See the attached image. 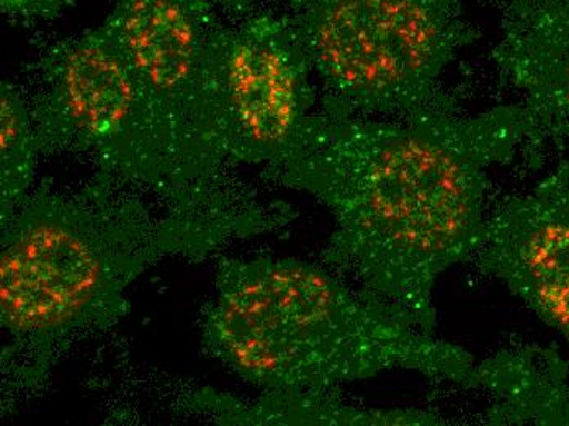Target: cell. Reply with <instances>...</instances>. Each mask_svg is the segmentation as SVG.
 Here are the masks:
<instances>
[{
  "label": "cell",
  "mask_w": 569,
  "mask_h": 426,
  "mask_svg": "<svg viewBox=\"0 0 569 426\" xmlns=\"http://www.w3.org/2000/svg\"><path fill=\"white\" fill-rule=\"evenodd\" d=\"M530 138L522 106L473 117L432 106L393 120L321 112L267 171L332 215L329 269L436 334L437 283L483 240L491 169Z\"/></svg>",
  "instance_id": "1"
},
{
  "label": "cell",
  "mask_w": 569,
  "mask_h": 426,
  "mask_svg": "<svg viewBox=\"0 0 569 426\" xmlns=\"http://www.w3.org/2000/svg\"><path fill=\"white\" fill-rule=\"evenodd\" d=\"M201 341L262 390H335L398 369L470 389L477 365L328 266L293 258L221 261Z\"/></svg>",
  "instance_id": "3"
},
{
  "label": "cell",
  "mask_w": 569,
  "mask_h": 426,
  "mask_svg": "<svg viewBox=\"0 0 569 426\" xmlns=\"http://www.w3.org/2000/svg\"><path fill=\"white\" fill-rule=\"evenodd\" d=\"M208 96L228 162L277 168L310 122L316 92L310 60L284 16H217L208 34Z\"/></svg>",
  "instance_id": "6"
},
{
  "label": "cell",
  "mask_w": 569,
  "mask_h": 426,
  "mask_svg": "<svg viewBox=\"0 0 569 426\" xmlns=\"http://www.w3.org/2000/svg\"><path fill=\"white\" fill-rule=\"evenodd\" d=\"M322 112L411 116L433 106L440 78L473 41L461 0H284Z\"/></svg>",
  "instance_id": "4"
},
{
  "label": "cell",
  "mask_w": 569,
  "mask_h": 426,
  "mask_svg": "<svg viewBox=\"0 0 569 426\" xmlns=\"http://www.w3.org/2000/svg\"><path fill=\"white\" fill-rule=\"evenodd\" d=\"M151 194L102 175L78 192L41 186L0 225V321L20 351L44 359L76 335L113 325L128 289L162 259L207 258L297 217L290 204L217 184L164 209L148 202Z\"/></svg>",
  "instance_id": "2"
},
{
  "label": "cell",
  "mask_w": 569,
  "mask_h": 426,
  "mask_svg": "<svg viewBox=\"0 0 569 426\" xmlns=\"http://www.w3.org/2000/svg\"><path fill=\"white\" fill-rule=\"evenodd\" d=\"M29 103L41 155L84 158L99 175L162 197L204 187L187 179L171 133L103 23L48 51Z\"/></svg>",
  "instance_id": "5"
},
{
  "label": "cell",
  "mask_w": 569,
  "mask_h": 426,
  "mask_svg": "<svg viewBox=\"0 0 569 426\" xmlns=\"http://www.w3.org/2000/svg\"><path fill=\"white\" fill-rule=\"evenodd\" d=\"M0 225L9 221L33 192L38 148L29 100L16 86H0Z\"/></svg>",
  "instance_id": "12"
},
{
  "label": "cell",
  "mask_w": 569,
  "mask_h": 426,
  "mask_svg": "<svg viewBox=\"0 0 569 426\" xmlns=\"http://www.w3.org/2000/svg\"><path fill=\"white\" fill-rule=\"evenodd\" d=\"M470 389L489 397L486 424L569 425V367L550 349H501L475 365Z\"/></svg>",
  "instance_id": "10"
},
{
  "label": "cell",
  "mask_w": 569,
  "mask_h": 426,
  "mask_svg": "<svg viewBox=\"0 0 569 426\" xmlns=\"http://www.w3.org/2000/svg\"><path fill=\"white\" fill-rule=\"evenodd\" d=\"M492 58L522 92L530 141L569 138V0H511Z\"/></svg>",
  "instance_id": "9"
},
{
  "label": "cell",
  "mask_w": 569,
  "mask_h": 426,
  "mask_svg": "<svg viewBox=\"0 0 569 426\" xmlns=\"http://www.w3.org/2000/svg\"><path fill=\"white\" fill-rule=\"evenodd\" d=\"M78 0H0L6 16L17 20H48L61 16Z\"/></svg>",
  "instance_id": "13"
},
{
  "label": "cell",
  "mask_w": 569,
  "mask_h": 426,
  "mask_svg": "<svg viewBox=\"0 0 569 426\" xmlns=\"http://www.w3.org/2000/svg\"><path fill=\"white\" fill-rule=\"evenodd\" d=\"M190 412L232 426H440L446 417L416 408H360L347 404L335 390H262L244 400L223 393L200 390Z\"/></svg>",
  "instance_id": "11"
},
{
  "label": "cell",
  "mask_w": 569,
  "mask_h": 426,
  "mask_svg": "<svg viewBox=\"0 0 569 426\" xmlns=\"http://www.w3.org/2000/svg\"><path fill=\"white\" fill-rule=\"evenodd\" d=\"M214 0H113L103 26L151 97L193 186L217 182L228 162L208 96Z\"/></svg>",
  "instance_id": "7"
},
{
  "label": "cell",
  "mask_w": 569,
  "mask_h": 426,
  "mask_svg": "<svg viewBox=\"0 0 569 426\" xmlns=\"http://www.w3.org/2000/svg\"><path fill=\"white\" fill-rule=\"evenodd\" d=\"M473 259L569 345V161L488 214Z\"/></svg>",
  "instance_id": "8"
}]
</instances>
